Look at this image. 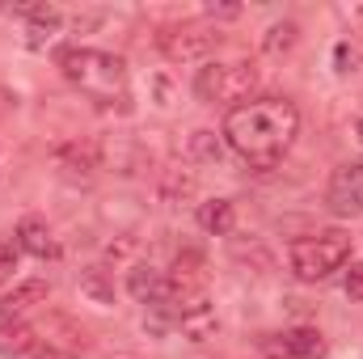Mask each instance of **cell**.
I'll use <instances>...</instances> for the list:
<instances>
[{"instance_id":"cell-1","label":"cell","mask_w":363,"mask_h":359,"mask_svg":"<svg viewBox=\"0 0 363 359\" xmlns=\"http://www.w3.org/2000/svg\"><path fill=\"white\" fill-rule=\"evenodd\" d=\"M300 131V110L287 97H250L228 110L224 140L250 170H274Z\"/></svg>"},{"instance_id":"cell-2","label":"cell","mask_w":363,"mask_h":359,"mask_svg":"<svg viewBox=\"0 0 363 359\" xmlns=\"http://www.w3.org/2000/svg\"><path fill=\"white\" fill-rule=\"evenodd\" d=\"M60 68L77 89L93 101H127V64L114 51L97 47H64Z\"/></svg>"},{"instance_id":"cell-3","label":"cell","mask_w":363,"mask_h":359,"mask_svg":"<svg viewBox=\"0 0 363 359\" xmlns=\"http://www.w3.org/2000/svg\"><path fill=\"white\" fill-rule=\"evenodd\" d=\"M287 263L296 270L300 283H321L334 270H342L351 263V233L342 228H321L313 237H300L287 245Z\"/></svg>"},{"instance_id":"cell-4","label":"cell","mask_w":363,"mask_h":359,"mask_svg":"<svg viewBox=\"0 0 363 359\" xmlns=\"http://www.w3.org/2000/svg\"><path fill=\"white\" fill-rule=\"evenodd\" d=\"M258 89V68L245 64V60H233V64H207L199 68L194 77V93L199 101H211V106H245L250 93Z\"/></svg>"},{"instance_id":"cell-5","label":"cell","mask_w":363,"mask_h":359,"mask_svg":"<svg viewBox=\"0 0 363 359\" xmlns=\"http://www.w3.org/2000/svg\"><path fill=\"white\" fill-rule=\"evenodd\" d=\"M157 47H161V55L174 60V64H194V60L211 55L216 34H211L207 26H194V21H186V26H165V30L157 34Z\"/></svg>"},{"instance_id":"cell-6","label":"cell","mask_w":363,"mask_h":359,"mask_svg":"<svg viewBox=\"0 0 363 359\" xmlns=\"http://www.w3.org/2000/svg\"><path fill=\"white\" fill-rule=\"evenodd\" d=\"M325 203L334 216H359L363 211V161H342L330 178V190H325Z\"/></svg>"},{"instance_id":"cell-7","label":"cell","mask_w":363,"mask_h":359,"mask_svg":"<svg viewBox=\"0 0 363 359\" xmlns=\"http://www.w3.org/2000/svg\"><path fill=\"white\" fill-rule=\"evenodd\" d=\"M47 296H51V287H47L43 279L17 283V287L0 300V321H26V313H34L38 304H47Z\"/></svg>"},{"instance_id":"cell-8","label":"cell","mask_w":363,"mask_h":359,"mask_svg":"<svg viewBox=\"0 0 363 359\" xmlns=\"http://www.w3.org/2000/svg\"><path fill=\"white\" fill-rule=\"evenodd\" d=\"M274 347H279V355H283V359H325V351H330L325 334H321V330H313V326H296V330L279 334V338H274Z\"/></svg>"},{"instance_id":"cell-9","label":"cell","mask_w":363,"mask_h":359,"mask_svg":"<svg viewBox=\"0 0 363 359\" xmlns=\"http://www.w3.org/2000/svg\"><path fill=\"white\" fill-rule=\"evenodd\" d=\"M127 292L140 300V304H165L169 300V292H174V283L161 275L157 267H131V275H127Z\"/></svg>"},{"instance_id":"cell-10","label":"cell","mask_w":363,"mask_h":359,"mask_svg":"<svg viewBox=\"0 0 363 359\" xmlns=\"http://www.w3.org/2000/svg\"><path fill=\"white\" fill-rule=\"evenodd\" d=\"M13 13H21V17L30 21V26H26V43H30V47H43V43L60 30V21H64L55 4H13Z\"/></svg>"},{"instance_id":"cell-11","label":"cell","mask_w":363,"mask_h":359,"mask_svg":"<svg viewBox=\"0 0 363 359\" xmlns=\"http://www.w3.org/2000/svg\"><path fill=\"white\" fill-rule=\"evenodd\" d=\"M17 245H21L26 254H34V258H55V254H60V245H55L47 220H38V216H26V220L17 224Z\"/></svg>"},{"instance_id":"cell-12","label":"cell","mask_w":363,"mask_h":359,"mask_svg":"<svg viewBox=\"0 0 363 359\" xmlns=\"http://www.w3.org/2000/svg\"><path fill=\"white\" fill-rule=\"evenodd\" d=\"M237 224V207L228 199H207L199 203V228H207L211 237H228Z\"/></svg>"},{"instance_id":"cell-13","label":"cell","mask_w":363,"mask_h":359,"mask_svg":"<svg viewBox=\"0 0 363 359\" xmlns=\"http://www.w3.org/2000/svg\"><path fill=\"white\" fill-rule=\"evenodd\" d=\"M60 170H64V178H72V182H89L93 170H97V161H93V148H81V144H72V148H60Z\"/></svg>"},{"instance_id":"cell-14","label":"cell","mask_w":363,"mask_h":359,"mask_svg":"<svg viewBox=\"0 0 363 359\" xmlns=\"http://www.w3.org/2000/svg\"><path fill=\"white\" fill-rule=\"evenodd\" d=\"M34 330L26 321H0V355H26L34 351Z\"/></svg>"},{"instance_id":"cell-15","label":"cell","mask_w":363,"mask_h":359,"mask_svg":"<svg viewBox=\"0 0 363 359\" xmlns=\"http://www.w3.org/2000/svg\"><path fill=\"white\" fill-rule=\"evenodd\" d=\"M296 38H300V26L296 21H274V26H267V34H262V51L279 60V55H287L296 47Z\"/></svg>"},{"instance_id":"cell-16","label":"cell","mask_w":363,"mask_h":359,"mask_svg":"<svg viewBox=\"0 0 363 359\" xmlns=\"http://www.w3.org/2000/svg\"><path fill=\"white\" fill-rule=\"evenodd\" d=\"M81 292L89 296L93 304H110V300H114V283L106 279V270H101V267L81 270Z\"/></svg>"},{"instance_id":"cell-17","label":"cell","mask_w":363,"mask_h":359,"mask_svg":"<svg viewBox=\"0 0 363 359\" xmlns=\"http://www.w3.org/2000/svg\"><path fill=\"white\" fill-rule=\"evenodd\" d=\"M190 153H194L199 161H220V140H216V131H194V136H190Z\"/></svg>"},{"instance_id":"cell-18","label":"cell","mask_w":363,"mask_h":359,"mask_svg":"<svg viewBox=\"0 0 363 359\" xmlns=\"http://www.w3.org/2000/svg\"><path fill=\"white\" fill-rule=\"evenodd\" d=\"M342 287H347V296H351V300H359V304H363V263H351L347 279H342Z\"/></svg>"},{"instance_id":"cell-19","label":"cell","mask_w":363,"mask_h":359,"mask_svg":"<svg viewBox=\"0 0 363 359\" xmlns=\"http://www.w3.org/2000/svg\"><path fill=\"white\" fill-rule=\"evenodd\" d=\"M13 267H17V263H13V250H9V245H0V283L13 275Z\"/></svg>"},{"instance_id":"cell-20","label":"cell","mask_w":363,"mask_h":359,"mask_svg":"<svg viewBox=\"0 0 363 359\" xmlns=\"http://www.w3.org/2000/svg\"><path fill=\"white\" fill-rule=\"evenodd\" d=\"M34 359H77L72 351H60V347H34Z\"/></svg>"},{"instance_id":"cell-21","label":"cell","mask_w":363,"mask_h":359,"mask_svg":"<svg viewBox=\"0 0 363 359\" xmlns=\"http://www.w3.org/2000/svg\"><path fill=\"white\" fill-rule=\"evenodd\" d=\"M207 13H211V17H237L241 9H237V4H211Z\"/></svg>"},{"instance_id":"cell-22","label":"cell","mask_w":363,"mask_h":359,"mask_svg":"<svg viewBox=\"0 0 363 359\" xmlns=\"http://www.w3.org/2000/svg\"><path fill=\"white\" fill-rule=\"evenodd\" d=\"M359 144H363V118H359Z\"/></svg>"}]
</instances>
